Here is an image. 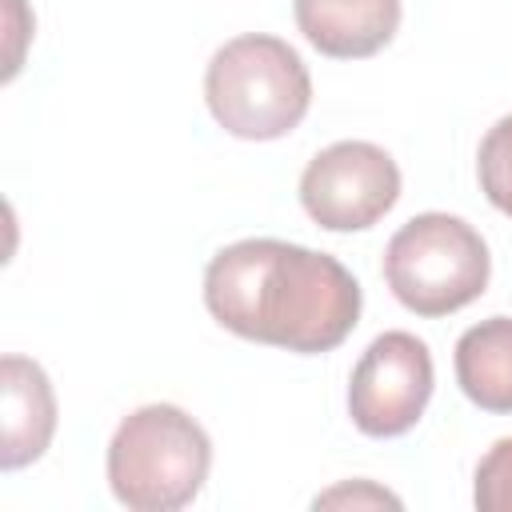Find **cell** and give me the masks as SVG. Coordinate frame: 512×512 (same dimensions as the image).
<instances>
[{
    "mask_svg": "<svg viewBox=\"0 0 512 512\" xmlns=\"http://www.w3.org/2000/svg\"><path fill=\"white\" fill-rule=\"evenodd\" d=\"M476 176L488 204L504 216H512V116H500L476 152Z\"/></svg>",
    "mask_w": 512,
    "mask_h": 512,
    "instance_id": "10",
    "label": "cell"
},
{
    "mask_svg": "<svg viewBox=\"0 0 512 512\" xmlns=\"http://www.w3.org/2000/svg\"><path fill=\"white\" fill-rule=\"evenodd\" d=\"M456 384L484 412H512V316H488L456 340Z\"/></svg>",
    "mask_w": 512,
    "mask_h": 512,
    "instance_id": "9",
    "label": "cell"
},
{
    "mask_svg": "<svg viewBox=\"0 0 512 512\" xmlns=\"http://www.w3.org/2000/svg\"><path fill=\"white\" fill-rule=\"evenodd\" d=\"M340 500H352V504H360V500H372V504H400L396 496H388V492H380V488H336V492H328V496H320L316 504H340Z\"/></svg>",
    "mask_w": 512,
    "mask_h": 512,
    "instance_id": "12",
    "label": "cell"
},
{
    "mask_svg": "<svg viewBox=\"0 0 512 512\" xmlns=\"http://www.w3.org/2000/svg\"><path fill=\"white\" fill-rule=\"evenodd\" d=\"M432 352L412 332H380L352 368L348 416L364 436H404L432 400Z\"/></svg>",
    "mask_w": 512,
    "mask_h": 512,
    "instance_id": "6",
    "label": "cell"
},
{
    "mask_svg": "<svg viewBox=\"0 0 512 512\" xmlns=\"http://www.w3.org/2000/svg\"><path fill=\"white\" fill-rule=\"evenodd\" d=\"M204 100L224 132L240 140H280L304 120L312 76L288 40L244 32L212 52Z\"/></svg>",
    "mask_w": 512,
    "mask_h": 512,
    "instance_id": "2",
    "label": "cell"
},
{
    "mask_svg": "<svg viewBox=\"0 0 512 512\" xmlns=\"http://www.w3.org/2000/svg\"><path fill=\"white\" fill-rule=\"evenodd\" d=\"M492 276L484 236L448 212L412 216L384 248V280L416 316H448L472 304Z\"/></svg>",
    "mask_w": 512,
    "mask_h": 512,
    "instance_id": "4",
    "label": "cell"
},
{
    "mask_svg": "<svg viewBox=\"0 0 512 512\" xmlns=\"http://www.w3.org/2000/svg\"><path fill=\"white\" fill-rule=\"evenodd\" d=\"M296 28L332 60L376 56L400 28V0H296Z\"/></svg>",
    "mask_w": 512,
    "mask_h": 512,
    "instance_id": "8",
    "label": "cell"
},
{
    "mask_svg": "<svg viewBox=\"0 0 512 512\" xmlns=\"http://www.w3.org/2000/svg\"><path fill=\"white\" fill-rule=\"evenodd\" d=\"M212 468L208 432L176 404H144L120 420L108 444L112 496L132 512L192 504Z\"/></svg>",
    "mask_w": 512,
    "mask_h": 512,
    "instance_id": "3",
    "label": "cell"
},
{
    "mask_svg": "<svg viewBox=\"0 0 512 512\" xmlns=\"http://www.w3.org/2000/svg\"><path fill=\"white\" fill-rule=\"evenodd\" d=\"M0 468H24L44 456L56 432V396L44 376V368L28 356H4L0 360Z\"/></svg>",
    "mask_w": 512,
    "mask_h": 512,
    "instance_id": "7",
    "label": "cell"
},
{
    "mask_svg": "<svg viewBox=\"0 0 512 512\" xmlns=\"http://www.w3.org/2000/svg\"><path fill=\"white\" fill-rule=\"evenodd\" d=\"M204 304L228 332L300 356L332 352L360 320V284L328 252L252 236L204 268Z\"/></svg>",
    "mask_w": 512,
    "mask_h": 512,
    "instance_id": "1",
    "label": "cell"
},
{
    "mask_svg": "<svg viewBox=\"0 0 512 512\" xmlns=\"http://www.w3.org/2000/svg\"><path fill=\"white\" fill-rule=\"evenodd\" d=\"M400 200V168L372 140H336L300 176L304 212L328 232H360Z\"/></svg>",
    "mask_w": 512,
    "mask_h": 512,
    "instance_id": "5",
    "label": "cell"
},
{
    "mask_svg": "<svg viewBox=\"0 0 512 512\" xmlns=\"http://www.w3.org/2000/svg\"><path fill=\"white\" fill-rule=\"evenodd\" d=\"M472 500L480 512H512V436L496 440L476 464Z\"/></svg>",
    "mask_w": 512,
    "mask_h": 512,
    "instance_id": "11",
    "label": "cell"
}]
</instances>
